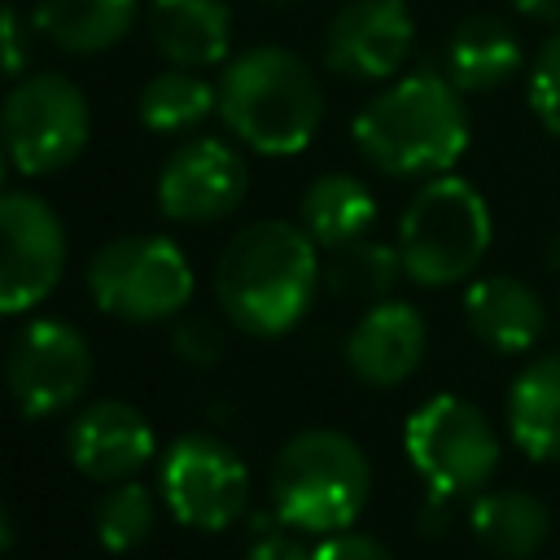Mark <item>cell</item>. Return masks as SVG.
<instances>
[{"label": "cell", "instance_id": "obj_1", "mask_svg": "<svg viewBox=\"0 0 560 560\" xmlns=\"http://www.w3.org/2000/svg\"><path fill=\"white\" fill-rule=\"evenodd\" d=\"M324 289L319 245L289 219L245 223L214 262V302L249 337H284Z\"/></svg>", "mask_w": 560, "mask_h": 560}, {"label": "cell", "instance_id": "obj_2", "mask_svg": "<svg viewBox=\"0 0 560 560\" xmlns=\"http://www.w3.org/2000/svg\"><path fill=\"white\" fill-rule=\"evenodd\" d=\"M464 92L442 70H411L389 79L350 127L359 158L389 179H433L468 149Z\"/></svg>", "mask_w": 560, "mask_h": 560}, {"label": "cell", "instance_id": "obj_3", "mask_svg": "<svg viewBox=\"0 0 560 560\" xmlns=\"http://www.w3.org/2000/svg\"><path fill=\"white\" fill-rule=\"evenodd\" d=\"M219 118L262 158L302 153L324 122V88L306 57L280 44L245 48L219 70Z\"/></svg>", "mask_w": 560, "mask_h": 560}, {"label": "cell", "instance_id": "obj_4", "mask_svg": "<svg viewBox=\"0 0 560 560\" xmlns=\"http://www.w3.org/2000/svg\"><path fill=\"white\" fill-rule=\"evenodd\" d=\"M372 494V464L341 429L293 433L271 464V512L302 534H341Z\"/></svg>", "mask_w": 560, "mask_h": 560}, {"label": "cell", "instance_id": "obj_5", "mask_svg": "<svg viewBox=\"0 0 560 560\" xmlns=\"http://www.w3.org/2000/svg\"><path fill=\"white\" fill-rule=\"evenodd\" d=\"M494 236L486 197L459 175H433L416 188L398 219V258L411 284L451 289L468 280Z\"/></svg>", "mask_w": 560, "mask_h": 560}, {"label": "cell", "instance_id": "obj_6", "mask_svg": "<svg viewBox=\"0 0 560 560\" xmlns=\"http://www.w3.org/2000/svg\"><path fill=\"white\" fill-rule=\"evenodd\" d=\"M92 302L122 324H166L192 302V262L171 236L127 232L88 258Z\"/></svg>", "mask_w": 560, "mask_h": 560}, {"label": "cell", "instance_id": "obj_7", "mask_svg": "<svg viewBox=\"0 0 560 560\" xmlns=\"http://www.w3.org/2000/svg\"><path fill=\"white\" fill-rule=\"evenodd\" d=\"M0 140L22 175H57L92 140L83 88L61 70H26L0 101Z\"/></svg>", "mask_w": 560, "mask_h": 560}, {"label": "cell", "instance_id": "obj_8", "mask_svg": "<svg viewBox=\"0 0 560 560\" xmlns=\"http://www.w3.org/2000/svg\"><path fill=\"white\" fill-rule=\"evenodd\" d=\"M402 446L420 481L446 499L481 494L503 455L486 411L459 394H433L429 402H420L407 416Z\"/></svg>", "mask_w": 560, "mask_h": 560}, {"label": "cell", "instance_id": "obj_9", "mask_svg": "<svg viewBox=\"0 0 560 560\" xmlns=\"http://www.w3.org/2000/svg\"><path fill=\"white\" fill-rule=\"evenodd\" d=\"M162 503L188 529H228L249 508V468L214 433H184L162 455Z\"/></svg>", "mask_w": 560, "mask_h": 560}, {"label": "cell", "instance_id": "obj_10", "mask_svg": "<svg viewBox=\"0 0 560 560\" xmlns=\"http://www.w3.org/2000/svg\"><path fill=\"white\" fill-rule=\"evenodd\" d=\"M92 385V346L66 319H31L9 341L4 389L13 407L31 420L57 416L83 398Z\"/></svg>", "mask_w": 560, "mask_h": 560}, {"label": "cell", "instance_id": "obj_11", "mask_svg": "<svg viewBox=\"0 0 560 560\" xmlns=\"http://www.w3.org/2000/svg\"><path fill=\"white\" fill-rule=\"evenodd\" d=\"M66 271L61 214L35 192H0V315L35 311Z\"/></svg>", "mask_w": 560, "mask_h": 560}, {"label": "cell", "instance_id": "obj_12", "mask_svg": "<svg viewBox=\"0 0 560 560\" xmlns=\"http://www.w3.org/2000/svg\"><path fill=\"white\" fill-rule=\"evenodd\" d=\"M249 192V162L223 136H192L171 149L158 175V210L175 223H219Z\"/></svg>", "mask_w": 560, "mask_h": 560}, {"label": "cell", "instance_id": "obj_13", "mask_svg": "<svg viewBox=\"0 0 560 560\" xmlns=\"http://www.w3.org/2000/svg\"><path fill=\"white\" fill-rule=\"evenodd\" d=\"M416 44V18L407 0H346L319 39V57L337 79L385 83L398 79Z\"/></svg>", "mask_w": 560, "mask_h": 560}, {"label": "cell", "instance_id": "obj_14", "mask_svg": "<svg viewBox=\"0 0 560 560\" xmlns=\"http://www.w3.org/2000/svg\"><path fill=\"white\" fill-rule=\"evenodd\" d=\"M153 429L144 420L140 407L122 402V398H96L88 402L66 433V451L70 464L101 481V486H118L131 481L149 459H153Z\"/></svg>", "mask_w": 560, "mask_h": 560}, {"label": "cell", "instance_id": "obj_15", "mask_svg": "<svg viewBox=\"0 0 560 560\" xmlns=\"http://www.w3.org/2000/svg\"><path fill=\"white\" fill-rule=\"evenodd\" d=\"M346 368L372 385V389H394L407 376H416V368L424 363L429 350V328L424 315L411 302L385 298L376 306H368L354 328L346 332Z\"/></svg>", "mask_w": 560, "mask_h": 560}, {"label": "cell", "instance_id": "obj_16", "mask_svg": "<svg viewBox=\"0 0 560 560\" xmlns=\"http://www.w3.org/2000/svg\"><path fill=\"white\" fill-rule=\"evenodd\" d=\"M464 324L494 354H529L547 332V302L521 276H481L464 289Z\"/></svg>", "mask_w": 560, "mask_h": 560}, {"label": "cell", "instance_id": "obj_17", "mask_svg": "<svg viewBox=\"0 0 560 560\" xmlns=\"http://www.w3.org/2000/svg\"><path fill=\"white\" fill-rule=\"evenodd\" d=\"M144 31L166 66H223L232 48V9L223 0H149Z\"/></svg>", "mask_w": 560, "mask_h": 560}, {"label": "cell", "instance_id": "obj_18", "mask_svg": "<svg viewBox=\"0 0 560 560\" xmlns=\"http://www.w3.org/2000/svg\"><path fill=\"white\" fill-rule=\"evenodd\" d=\"M521 70V39L494 13H468L451 26L442 44V74L459 92H499Z\"/></svg>", "mask_w": 560, "mask_h": 560}, {"label": "cell", "instance_id": "obj_19", "mask_svg": "<svg viewBox=\"0 0 560 560\" xmlns=\"http://www.w3.org/2000/svg\"><path fill=\"white\" fill-rule=\"evenodd\" d=\"M508 438L534 464H560V350L529 359L508 385Z\"/></svg>", "mask_w": 560, "mask_h": 560}, {"label": "cell", "instance_id": "obj_20", "mask_svg": "<svg viewBox=\"0 0 560 560\" xmlns=\"http://www.w3.org/2000/svg\"><path fill=\"white\" fill-rule=\"evenodd\" d=\"M298 223L302 232L319 245V249H341L354 245L372 232L376 223V197L372 188L350 175V171H324L306 184L302 201H298Z\"/></svg>", "mask_w": 560, "mask_h": 560}, {"label": "cell", "instance_id": "obj_21", "mask_svg": "<svg viewBox=\"0 0 560 560\" xmlns=\"http://www.w3.org/2000/svg\"><path fill=\"white\" fill-rule=\"evenodd\" d=\"M136 13L140 0H35L31 26L61 52L96 57L131 35Z\"/></svg>", "mask_w": 560, "mask_h": 560}, {"label": "cell", "instance_id": "obj_22", "mask_svg": "<svg viewBox=\"0 0 560 560\" xmlns=\"http://www.w3.org/2000/svg\"><path fill=\"white\" fill-rule=\"evenodd\" d=\"M468 529L490 556L529 560L534 551H542V542L551 534V512H547V503L538 494H529L521 486L481 490V494H472Z\"/></svg>", "mask_w": 560, "mask_h": 560}, {"label": "cell", "instance_id": "obj_23", "mask_svg": "<svg viewBox=\"0 0 560 560\" xmlns=\"http://www.w3.org/2000/svg\"><path fill=\"white\" fill-rule=\"evenodd\" d=\"M136 114L149 131L158 136H184L192 127H201L210 114H219V88L210 79H201L197 70H158L136 101Z\"/></svg>", "mask_w": 560, "mask_h": 560}, {"label": "cell", "instance_id": "obj_24", "mask_svg": "<svg viewBox=\"0 0 560 560\" xmlns=\"http://www.w3.org/2000/svg\"><path fill=\"white\" fill-rule=\"evenodd\" d=\"M402 258H398V245H385V241H354V245H341L328 254L324 262V289L341 302H385L394 293V284L402 280Z\"/></svg>", "mask_w": 560, "mask_h": 560}, {"label": "cell", "instance_id": "obj_25", "mask_svg": "<svg viewBox=\"0 0 560 560\" xmlns=\"http://www.w3.org/2000/svg\"><path fill=\"white\" fill-rule=\"evenodd\" d=\"M153 494L131 477V481H118L109 486L96 508H92V529H96V542L105 551H131L140 547L149 534H153Z\"/></svg>", "mask_w": 560, "mask_h": 560}, {"label": "cell", "instance_id": "obj_26", "mask_svg": "<svg viewBox=\"0 0 560 560\" xmlns=\"http://www.w3.org/2000/svg\"><path fill=\"white\" fill-rule=\"evenodd\" d=\"M529 109L551 136H560V26L529 61Z\"/></svg>", "mask_w": 560, "mask_h": 560}, {"label": "cell", "instance_id": "obj_27", "mask_svg": "<svg viewBox=\"0 0 560 560\" xmlns=\"http://www.w3.org/2000/svg\"><path fill=\"white\" fill-rule=\"evenodd\" d=\"M171 350L192 368H210V363L223 359L228 337L210 315H179L175 328H171Z\"/></svg>", "mask_w": 560, "mask_h": 560}, {"label": "cell", "instance_id": "obj_28", "mask_svg": "<svg viewBox=\"0 0 560 560\" xmlns=\"http://www.w3.org/2000/svg\"><path fill=\"white\" fill-rule=\"evenodd\" d=\"M26 70H31V26L9 0H0V74L22 79Z\"/></svg>", "mask_w": 560, "mask_h": 560}, {"label": "cell", "instance_id": "obj_29", "mask_svg": "<svg viewBox=\"0 0 560 560\" xmlns=\"http://www.w3.org/2000/svg\"><path fill=\"white\" fill-rule=\"evenodd\" d=\"M311 560H394V551H389L381 538H372V534L341 529V534H328V538L311 551Z\"/></svg>", "mask_w": 560, "mask_h": 560}, {"label": "cell", "instance_id": "obj_30", "mask_svg": "<svg viewBox=\"0 0 560 560\" xmlns=\"http://www.w3.org/2000/svg\"><path fill=\"white\" fill-rule=\"evenodd\" d=\"M245 560H311V551L293 538V534H280V529H271V534H262L249 551H245Z\"/></svg>", "mask_w": 560, "mask_h": 560}, {"label": "cell", "instance_id": "obj_31", "mask_svg": "<svg viewBox=\"0 0 560 560\" xmlns=\"http://www.w3.org/2000/svg\"><path fill=\"white\" fill-rule=\"evenodd\" d=\"M451 512H455V499H446V494H424V503H420V516H416V525L424 529V534H446V525H451Z\"/></svg>", "mask_w": 560, "mask_h": 560}, {"label": "cell", "instance_id": "obj_32", "mask_svg": "<svg viewBox=\"0 0 560 560\" xmlns=\"http://www.w3.org/2000/svg\"><path fill=\"white\" fill-rule=\"evenodd\" d=\"M521 18L542 22V26H560V0H512Z\"/></svg>", "mask_w": 560, "mask_h": 560}, {"label": "cell", "instance_id": "obj_33", "mask_svg": "<svg viewBox=\"0 0 560 560\" xmlns=\"http://www.w3.org/2000/svg\"><path fill=\"white\" fill-rule=\"evenodd\" d=\"M9 542H13V516H9V508L0 503V551H9Z\"/></svg>", "mask_w": 560, "mask_h": 560}, {"label": "cell", "instance_id": "obj_34", "mask_svg": "<svg viewBox=\"0 0 560 560\" xmlns=\"http://www.w3.org/2000/svg\"><path fill=\"white\" fill-rule=\"evenodd\" d=\"M9 166H13V158H9V149H4V140H0V192H4V179H9Z\"/></svg>", "mask_w": 560, "mask_h": 560}, {"label": "cell", "instance_id": "obj_35", "mask_svg": "<svg viewBox=\"0 0 560 560\" xmlns=\"http://www.w3.org/2000/svg\"><path fill=\"white\" fill-rule=\"evenodd\" d=\"M547 267H556L560 271V236L551 241V249H547Z\"/></svg>", "mask_w": 560, "mask_h": 560}]
</instances>
